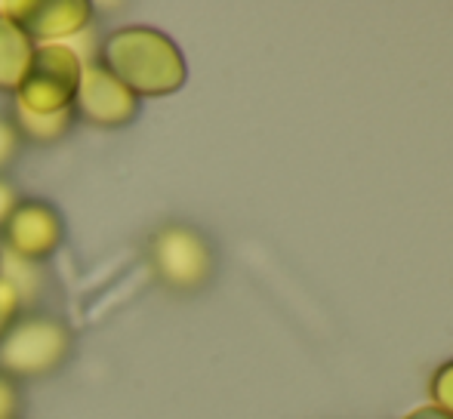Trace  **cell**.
Returning <instances> with one entry per match:
<instances>
[{"label":"cell","mask_w":453,"mask_h":419,"mask_svg":"<svg viewBox=\"0 0 453 419\" xmlns=\"http://www.w3.org/2000/svg\"><path fill=\"white\" fill-rule=\"evenodd\" d=\"M114 80L127 87L136 99L173 96L188 80L182 50L173 37L151 25H124L102 37L99 62Z\"/></svg>","instance_id":"6da1fadb"},{"label":"cell","mask_w":453,"mask_h":419,"mask_svg":"<svg viewBox=\"0 0 453 419\" xmlns=\"http://www.w3.org/2000/svg\"><path fill=\"white\" fill-rule=\"evenodd\" d=\"M74 336L53 315H22L0 339V373L10 379H41L68 361Z\"/></svg>","instance_id":"7a4b0ae2"},{"label":"cell","mask_w":453,"mask_h":419,"mask_svg":"<svg viewBox=\"0 0 453 419\" xmlns=\"http://www.w3.org/2000/svg\"><path fill=\"white\" fill-rule=\"evenodd\" d=\"M149 265L170 293H197L216 275V253L197 228L167 222L149 238Z\"/></svg>","instance_id":"3957f363"},{"label":"cell","mask_w":453,"mask_h":419,"mask_svg":"<svg viewBox=\"0 0 453 419\" xmlns=\"http://www.w3.org/2000/svg\"><path fill=\"white\" fill-rule=\"evenodd\" d=\"M81 74H84V62L65 43H41L35 47L16 96L19 111L31 114H56L74 108L81 87Z\"/></svg>","instance_id":"277c9868"},{"label":"cell","mask_w":453,"mask_h":419,"mask_svg":"<svg viewBox=\"0 0 453 419\" xmlns=\"http://www.w3.org/2000/svg\"><path fill=\"white\" fill-rule=\"evenodd\" d=\"M4 247L19 259V263L41 265L53 256L65 240V222H62L59 210L47 201H19L10 219L0 228Z\"/></svg>","instance_id":"5b68a950"},{"label":"cell","mask_w":453,"mask_h":419,"mask_svg":"<svg viewBox=\"0 0 453 419\" xmlns=\"http://www.w3.org/2000/svg\"><path fill=\"white\" fill-rule=\"evenodd\" d=\"M0 16L10 19L35 47L59 43L90 25L93 4L87 0H12L0 4Z\"/></svg>","instance_id":"8992f818"},{"label":"cell","mask_w":453,"mask_h":419,"mask_svg":"<svg viewBox=\"0 0 453 419\" xmlns=\"http://www.w3.org/2000/svg\"><path fill=\"white\" fill-rule=\"evenodd\" d=\"M139 103L120 80H114L102 65H84L78 87V99H74V114L84 124L102 126V130H120V126L133 124L139 114Z\"/></svg>","instance_id":"52a82bcc"},{"label":"cell","mask_w":453,"mask_h":419,"mask_svg":"<svg viewBox=\"0 0 453 419\" xmlns=\"http://www.w3.org/2000/svg\"><path fill=\"white\" fill-rule=\"evenodd\" d=\"M35 43L10 22L0 16V93H16L22 84L25 72H28Z\"/></svg>","instance_id":"ba28073f"},{"label":"cell","mask_w":453,"mask_h":419,"mask_svg":"<svg viewBox=\"0 0 453 419\" xmlns=\"http://www.w3.org/2000/svg\"><path fill=\"white\" fill-rule=\"evenodd\" d=\"M74 120H78L74 108H68V111H56V114H31V111H19L16 108L12 124H16L22 142L28 139V142H35V145H53L72 133Z\"/></svg>","instance_id":"9c48e42d"},{"label":"cell","mask_w":453,"mask_h":419,"mask_svg":"<svg viewBox=\"0 0 453 419\" xmlns=\"http://www.w3.org/2000/svg\"><path fill=\"white\" fill-rule=\"evenodd\" d=\"M22 317V290L16 281L0 275V339L10 333Z\"/></svg>","instance_id":"30bf717a"},{"label":"cell","mask_w":453,"mask_h":419,"mask_svg":"<svg viewBox=\"0 0 453 419\" xmlns=\"http://www.w3.org/2000/svg\"><path fill=\"white\" fill-rule=\"evenodd\" d=\"M429 392H432V404L441 408V410H448V414L453 416V361H444V364L432 373Z\"/></svg>","instance_id":"8fae6325"},{"label":"cell","mask_w":453,"mask_h":419,"mask_svg":"<svg viewBox=\"0 0 453 419\" xmlns=\"http://www.w3.org/2000/svg\"><path fill=\"white\" fill-rule=\"evenodd\" d=\"M19 151H22V136H19L12 118H4V114H0V173L16 161Z\"/></svg>","instance_id":"7c38bea8"},{"label":"cell","mask_w":453,"mask_h":419,"mask_svg":"<svg viewBox=\"0 0 453 419\" xmlns=\"http://www.w3.org/2000/svg\"><path fill=\"white\" fill-rule=\"evenodd\" d=\"M19 408H22V398H19L16 379L0 373V419H19Z\"/></svg>","instance_id":"4fadbf2b"},{"label":"cell","mask_w":453,"mask_h":419,"mask_svg":"<svg viewBox=\"0 0 453 419\" xmlns=\"http://www.w3.org/2000/svg\"><path fill=\"white\" fill-rule=\"evenodd\" d=\"M19 192H16V186H12L10 179H4L0 176V228H4V222L10 219V213L16 210V204H19Z\"/></svg>","instance_id":"5bb4252c"},{"label":"cell","mask_w":453,"mask_h":419,"mask_svg":"<svg viewBox=\"0 0 453 419\" xmlns=\"http://www.w3.org/2000/svg\"><path fill=\"white\" fill-rule=\"evenodd\" d=\"M404 419H453L448 410H441V408H435V404H426V408H417V410H411Z\"/></svg>","instance_id":"9a60e30c"},{"label":"cell","mask_w":453,"mask_h":419,"mask_svg":"<svg viewBox=\"0 0 453 419\" xmlns=\"http://www.w3.org/2000/svg\"><path fill=\"white\" fill-rule=\"evenodd\" d=\"M0 275H4V256H0Z\"/></svg>","instance_id":"2e32d148"}]
</instances>
